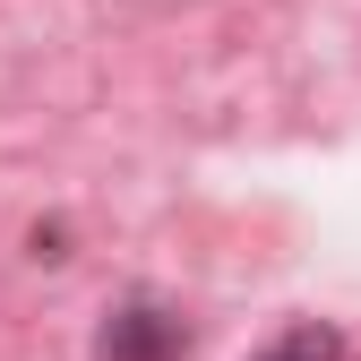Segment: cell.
I'll list each match as a JSON object with an SVG mask.
<instances>
[{
  "label": "cell",
  "mask_w": 361,
  "mask_h": 361,
  "mask_svg": "<svg viewBox=\"0 0 361 361\" xmlns=\"http://www.w3.org/2000/svg\"><path fill=\"white\" fill-rule=\"evenodd\" d=\"M258 361H344V344L327 336V327H293V336H276Z\"/></svg>",
  "instance_id": "7a4b0ae2"
},
{
  "label": "cell",
  "mask_w": 361,
  "mask_h": 361,
  "mask_svg": "<svg viewBox=\"0 0 361 361\" xmlns=\"http://www.w3.org/2000/svg\"><path fill=\"white\" fill-rule=\"evenodd\" d=\"M172 353H180V327L164 310H121L104 327V361H172Z\"/></svg>",
  "instance_id": "6da1fadb"
}]
</instances>
